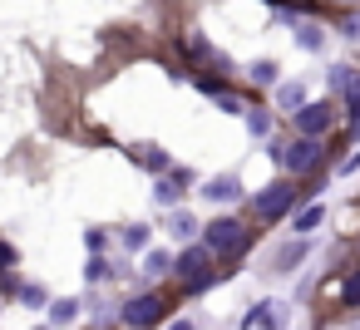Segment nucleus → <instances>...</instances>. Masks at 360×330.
<instances>
[{"instance_id":"nucleus-23","label":"nucleus","mask_w":360,"mask_h":330,"mask_svg":"<svg viewBox=\"0 0 360 330\" xmlns=\"http://www.w3.org/2000/svg\"><path fill=\"white\" fill-rule=\"evenodd\" d=\"M291 261H301V246H291V251H281V256H276V271H291Z\"/></svg>"},{"instance_id":"nucleus-22","label":"nucleus","mask_w":360,"mask_h":330,"mask_svg":"<svg viewBox=\"0 0 360 330\" xmlns=\"http://www.w3.org/2000/svg\"><path fill=\"white\" fill-rule=\"evenodd\" d=\"M84 276H89V281H104V276H109V261H99V256H94V261L84 266Z\"/></svg>"},{"instance_id":"nucleus-5","label":"nucleus","mask_w":360,"mask_h":330,"mask_svg":"<svg viewBox=\"0 0 360 330\" xmlns=\"http://www.w3.org/2000/svg\"><path fill=\"white\" fill-rule=\"evenodd\" d=\"M296 128L311 133V138H321V133L330 128V104H301V109H296Z\"/></svg>"},{"instance_id":"nucleus-13","label":"nucleus","mask_w":360,"mask_h":330,"mask_svg":"<svg viewBox=\"0 0 360 330\" xmlns=\"http://www.w3.org/2000/svg\"><path fill=\"white\" fill-rule=\"evenodd\" d=\"M321 40H326L321 25H301V30H296V45H301V50H321Z\"/></svg>"},{"instance_id":"nucleus-1","label":"nucleus","mask_w":360,"mask_h":330,"mask_svg":"<svg viewBox=\"0 0 360 330\" xmlns=\"http://www.w3.org/2000/svg\"><path fill=\"white\" fill-rule=\"evenodd\" d=\"M202 246H207V251H217V256H237V251L247 246V227H242L237 217H212V222H207Z\"/></svg>"},{"instance_id":"nucleus-12","label":"nucleus","mask_w":360,"mask_h":330,"mask_svg":"<svg viewBox=\"0 0 360 330\" xmlns=\"http://www.w3.org/2000/svg\"><path fill=\"white\" fill-rule=\"evenodd\" d=\"M75 315H79V301H55V305H50V320H55V325H70Z\"/></svg>"},{"instance_id":"nucleus-21","label":"nucleus","mask_w":360,"mask_h":330,"mask_svg":"<svg viewBox=\"0 0 360 330\" xmlns=\"http://www.w3.org/2000/svg\"><path fill=\"white\" fill-rule=\"evenodd\" d=\"M143 271H153V276H163V271H173V261L163 256V251H148V266Z\"/></svg>"},{"instance_id":"nucleus-9","label":"nucleus","mask_w":360,"mask_h":330,"mask_svg":"<svg viewBox=\"0 0 360 330\" xmlns=\"http://www.w3.org/2000/svg\"><path fill=\"white\" fill-rule=\"evenodd\" d=\"M276 104H281L286 114H296V109L306 104V89H301L296 79H291V84H276Z\"/></svg>"},{"instance_id":"nucleus-2","label":"nucleus","mask_w":360,"mask_h":330,"mask_svg":"<svg viewBox=\"0 0 360 330\" xmlns=\"http://www.w3.org/2000/svg\"><path fill=\"white\" fill-rule=\"evenodd\" d=\"M276 158L291 168V173H316L321 168V138H311V133H301L296 143H286V148H276Z\"/></svg>"},{"instance_id":"nucleus-10","label":"nucleus","mask_w":360,"mask_h":330,"mask_svg":"<svg viewBox=\"0 0 360 330\" xmlns=\"http://www.w3.org/2000/svg\"><path fill=\"white\" fill-rule=\"evenodd\" d=\"M345 114H350V128L360 133V74L345 79Z\"/></svg>"},{"instance_id":"nucleus-20","label":"nucleus","mask_w":360,"mask_h":330,"mask_svg":"<svg viewBox=\"0 0 360 330\" xmlns=\"http://www.w3.org/2000/svg\"><path fill=\"white\" fill-rule=\"evenodd\" d=\"M345 79H350L345 65H330V70H326V84H330V89H345Z\"/></svg>"},{"instance_id":"nucleus-16","label":"nucleus","mask_w":360,"mask_h":330,"mask_svg":"<svg viewBox=\"0 0 360 330\" xmlns=\"http://www.w3.org/2000/svg\"><path fill=\"white\" fill-rule=\"evenodd\" d=\"M340 305H360V271L345 276V286H340Z\"/></svg>"},{"instance_id":"nucleus-3","label":"nucleus","mask_w":360,"mask_h":330,"mask_svg":"<svg viewBox=\"0 0 360 330\" xmlns=\"http://www.w3.org/2000/svg\"><path fill=\"white\" fill-rule=\"evenodd\" d=\"M163 310H168V301H163L158 291H143V296H134V301L119 310V320H124V325H153V320H163Z\"/></svg>"},{"instance_id":"nucleus-8","label":"nucleus","mask_w":360,"mask_h":330,"mask_svg":"<svg viewBox=\"0 0 360 330\" xmlns=\"http://www.w3.org/2000/svg\"><path fill=\"white\" fill-rule=\"evenodd\" d=\"M276 305H281V301H262V305H252V310L242 315V325H247V330H252V325H276V320H281Z\"/></svg>"},{"instance_id":"nucleus-6","label":"nucleus","mask_w":360,"mask_h":330,"mask_svg":"<svg viewBox=\"0 0 360 330\" xmlns=\"http://www.w3.org/2000/svg\"><path fill=\"white\" fill-rule=\"evenodd\" d=\"M202 197H207V202H237V197H242V183H237L232 173H222V178H212V183L202 187Z\"/></svg>"},{"instance_id":"nucleus-7","label":"nucleus","mask_w":360,"mask_h":330,"mask_svg":"<svg viewBox=\"0 0 360 330\" xmlns=\"http://www.w3.org/2000/svg\"><path fill=\"white\" fill-rule=\"evenodd\" d=\"M207 256H212L207 246H188V251H183L178 261H173V276H183V281H188V276H198V271H207Z\"/></svg>"},{"instance_id":"nucleus-17","label":"nucleus","mask_w":360,"mask_h":330,"mask_svg":"<svg viewBox=\"0 0 360 330\" xmlns=\"http://www.w3.org/2000/svg\"><path fill=\"white\" fill-rule=\"evenodd\" d=\"M153 197H158V202H178V197H183V187H178L173 178H163V183L153 187Z\"/></svg>"},{"instance_id":"nucleus-14","label":"nucleus","mask_w":360,"mask_h":330,"mask_svg":"<svg viewBox=\"0 0 360 330\" xmlns=\"http://www.w3.org/2000/svg\"><path fill=\"white\" fill-rule=\"evenodd\" d=\"M168 232H173V237H178V242H188V237H193V232H198V222H193V217H188V212H173V227H168Z\"/></svg>"},{"instance_id":"nucleus-11","label":"nucleus","mask_w":360,"mask_h":330,"mask_svg":"<svg viewBox=\"0 0 360 330\" xmlns=\"http://www.w3.org/2000/svg\"><path fill=\"white\" fill-rule=\"evenodd\" d=\"M321 217H326V207H306V212L291 222V232H296V237H306V232H316V227H321Z\"/></svg>"},{"instance_id":"nucleus-15","label":"nucleus","mask_w":360,"mask_h":330,"mask_svg":"<svg viewBox=\"0 0 360 330\" xmlns=\"http://www.w3.org/2000/svg\"><path fill=\"white\" fill-rule=\"evenodd\" d=\"M124 246H134V251H139V246H148V227H143V222L124 227Z\"/></svg>"},{"instance_id":"nucleus-18","label":"nucleus","mask_w":360,"mask_h":330,"mask_svg":"<svg viewBox=\"0 0 360 330\" xmlns=\"http://www.w3.org/2000/svg\"><path fill=\"white\" fill-rule=\"evenodd\" d=\"M252 79H257V84H271V79H276V65H271V60H257V65H252Z\"/></svg>"},{"instance_id":"nucleus-4","label":"nucleus","mask_w":360,"mask_h":330,"mask_svg":"<svg viewBox=\"0 0 360 330\" xmlns=\"http://www.w3.org/2000/svg\"><path fill=\"white\" fill-rule=\"evenodd\" d=\"M291 202H296V187H291V183H271L266 192H257V217H262V222H276Z\"/></svg>"},{"instance_id":"nucleus-19","label":"nucleus","mask_w":360,"mask_h":330,"mask_svg":"<svg viewBox=\"0 0 360 330\" xmlns=\"http://www.w3.org/2000/svg\"><path fill=\"white\" fill-rule=\"evenodd\" d=\"M247 128H252L257 138H266V128H271V119H266L262 109H252V114H247Z\"/></svg>"}]
</instances>
